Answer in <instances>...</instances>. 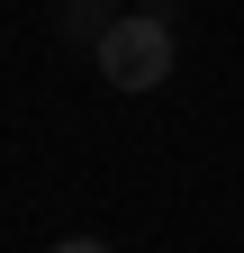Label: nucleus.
<instances>
[{"instance_id":"obj_1","label":"nucleus","mask_w":244,"mask_h":253,"mask_svg":"<svg viewBox=\"0 0 244 253\" xmlns=\"http://www.w3.org/2000/svg\"><path fill=\"white\" fill-rule=\"evenodd\" d=\"M90 54H100L109 90H163V82H172V18H163V9H127Z\"/></svg>"},{"instance_id":"obj_2","label":"nucleus","mask_w":244,"mask_h":253,"mask_svg":"<svg viewBox=\"0 0 244 253\" xmlns=\"http://www.w3.org/2000/svg\"><path fill=\"white\" fill-rule=\"evenodd\" d=\"M54 18H64V37H90V45H100V37H109V27L127 18V9H109V0H64Z\"/></svg>"},{"instance_id":"obj_3","label":"nucleus","mask_w":244,"mask_h":253,"mask_svg":"<svg viewBox=\"0 0 244 253\" xmlns=\"http://www.w3.org/2000/svg\"><path fill=\"white\" fill-rule=\"evenodd\" d=\"M54 253H109L100 235H64V244H54Z\"/></svg>"}]
</instances>
